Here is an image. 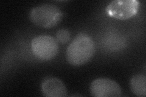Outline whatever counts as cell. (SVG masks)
<instances>
[{"label": "cell", "mask_w": 146, "mask_h": 97, "mask_svg": "<svg viewBox=\"0 0 146 97\" xmlns=\"http://www.w3.org/2000/svg\"><path fill=\"white\" fill-rule=\"evenodd\" d=\"M139 4L136 0H115L109 3L106 11L110 16L125 20L136 15Z\"/></svg>", "instance_id": "277c9868"}, {"label": "cell", "mask_w": 146, "mask_h": 97, "mask_svg": "<svg viewBox=\"0 0 146 97\" xmlns=\"http://www.w3.org/2000/svg\"><path fill=\"white\" fill-rule=\"evenodd\" d=\"M41 90L46 97H65L67 95L65 85L56 77L44 78L41 84Z\"/></svg>", "instance_id": "8992f818"}, {"label": "cell", "mask_w": 146, "mask_h": 97, "mask_svg": "<svg viewBox=\"0 0 146 97\" xmlns=\"http://www.w3.org/2000/svg\"><path fill=\"white\" fill-rule=\"evenodd\" d=\"M121 89L118 83L108 78H99L91 82V95L94 97H119Z\"/></svg>", "instance_id": "5b68a950"}, {"label": "cell", "mask_w": 146, "mask_h": 97, "mask_svg": "<svg viewBox=\"0 0 146 97\" xmlns=\"http://www.w3.org/2000/svg\"><path fill=\"white\" fill-rule=\"evenodd\" d=\"M63 13L60 8L53 4H43L33 9L30 12L31 21L36 26L51 28L62 20Z\"/></svg>", "instance_id": "7a4b0ae2"}, {"label": "cell", "mask_w": 146, "mask_h": 97, "mask_svg": "<svg viewBox=\"0 0 146 97\" xmlns=\"http://www.w3.org/2000/svg\"><path fill=\"white\" fill-rule=\"evenodd\" d=\"M96 52L95 44L90 36L85 34L77 35L68 46L66 58L71 65L78 66L88 63Z\"/></svg>", "instance_id": "6da1fadb"}, {"label": "cell", "mask_w": 146, "mask_h": 97, "mask_svg": "<svg viewBox=\"0 0 146 97\" xmlns=\"http://www.w3.org/2000/svg\"><path fill=\"white\" fill-rule=\"evenodd\" d=\"M130 86L133 94L138 96L146 95V77L144 75L137 74L132 77Z\"/></svg>", "instance_id": "52a82bcc"}, {"label": "cell", "mask_w": 146, "mask_h": 97, "mask_svg": "<svg viewBox=\"0 0 146 97\" xmlns=\"http://www.w3.org/2000/svg\"><path fill=\"white\" fill-rule=\"evenodd\" d=\"M71 34L70 32L66 29L59 30L56 34V37L58 42L65 44L70 41Z\"/></svg>", "instance_id": "ba28073f"}, {"label": "cell", "mask_w": 146, "mask_h": 97, "mask_svg": "<svg viewBox=\"0 0 146 97\" xmlns=\"http://www.w3.org/2000/svg\"><path fill=\"white\" fill-rule=\"evenodd\" d=\"M31 49L36 58L43 61H48L56 56L58 45L56 40L52 36L42 35L32 40Z\"/></svg>", "instance_id": "3957f363"}]
</instances>
